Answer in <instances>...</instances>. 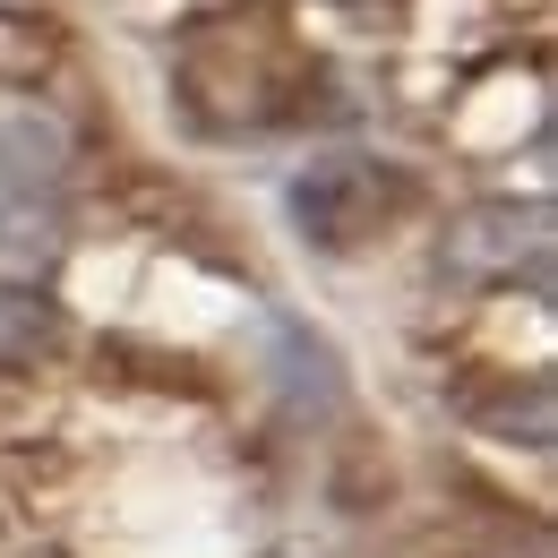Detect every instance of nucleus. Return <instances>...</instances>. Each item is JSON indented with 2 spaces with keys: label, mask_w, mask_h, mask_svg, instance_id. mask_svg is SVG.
I'll list each match as a JSON object with an SVG mask.
<instances>
[{
  "label": "nucleus",
  "mask_w": 558,
  "mask_h": 558,
  "mask_svg": "<svg viewBox=\"0 0 558 558\" xmlns=\"http://www.w3.org/2000/svg\"><path fill=\"white\" fill-rule=\"evenodd\" d=\"M542 258H550V207H473L447 232V276L464 283H507Z\"/></svg>",
  "instance_id": "obj_1"
},
{
  "label": "nucleus",
  "mask_w": 558,
  "mask_h": 558,
  "mask_svg": "<svg viewBox=\"0 0 558 558\" xmlns=\"http://www.w3.org/2000/svg\"><path fill=\"white\" fill-rule=\"evenodd\" d=\"M61 258V190L0 163V283L35 292Z\"/></svg>",
  "instance_id": "obj_2"
},
{
  "label": "nucleus",
  "mask_w": 558,
  "mask_h": 558,
  "mask_svg": "<svg viewBox=\"0 0 558 558\" xmlns=\"http://www.w3.org/2000/svg\"><path fill=\"white\" fill-rule=\"evenodd\" d=\"M35 344H44V301L17 292V283H0V361H17Z\"/></svg>",
  "instance_id": "obj_3"
}]
</instances>
